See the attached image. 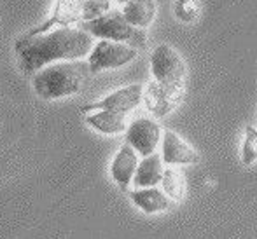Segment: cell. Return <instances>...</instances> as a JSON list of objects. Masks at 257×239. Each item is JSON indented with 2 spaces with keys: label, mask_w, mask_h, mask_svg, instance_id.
Here are the masks:
<instances>
[{
  "label": "cell",
  "mask_w": 257,
  "mask_h": 239,
  "mask_svg": "<svg viewBox=\"0 0 257 239\" xmlns=\"http://www.w3.org/2000/svg\"><path fill=\"white\" fill-rule=\"evenodd\" d=\"M93 48V37L81 28H54L34 37H18L14 53L18 67L25 75L32 77L46 65L56 61H74L88 56Z\"/></svg>",
  "instance_id": "6da1fadb"
},
{
  "label": "cell",
  "mask_w": 257,
  "mask_h": 239,
  "mask_svg": "<svg viewBox=\"0 0 257 239\" xmlns=\"http://www.w3.org/2000/svg\"><path fill=\"white\" fill-rule=\"evenodd\" d=\"M88 74V63H81L79 60L56 61L35 72L32 75V86L42 100H60L77 95Z\"/></svg>",
  "instance_id": "7a4b0ae2"
},
{
  "label": "cell",
  "mask_w": 257,
  "mask_h": 239,
  "mask_svg": "<svg viewBox=\"0 0 257 239\" xmlns=\"http://www.w3.org/2000/svg\"><path fill=\"white\" fill-rule=\"evenodd\" d=\"M81 30L96 37L100 41L124 42L135 49H140L147 44V35L142 28H135L124 20L121 11H108L95 20L82 21Z\"/></svg>",
  "instance_id": "3957f363"
},
{
  "label": "cell",
  "mask_w": 257,
  "mask_h": 239,
  "mask_svg": "<svg viewBox=\"0 0 257 239\" xmlns=\"http://www.w3.org/2000/svg\"><path fill=\"white\" fill-rule=\"evenodd\" d=\"M151 72L158 84L170 89H184L187 79V65L172 46L159 44L151 54Z\"/></svg>",
  "instance_id": "277c9868"
},
{
  "label": "cell",
  "mask_w": 257,
  "mask_h": 239,
  "mask_svg": "<svg viewBox=\"0 0 257 239\" xmlns=\"http://www.w3.org/2000/svg\"><path fill=\"white\" fill-rule=\"evenodd\" d=\"M88 58L89 74H100L105 70H114V68L126 67L137 60L139 49L124 44V42H112V41H100L93 44Z\"/></svg>",
  "instance_id": "5b68a950"
},
{
  "label": "cell",
  "mask_w": 257,
  "mask_h": 239,
  "mask_svg": "<svg viewBox=\"0 0 257 239\" xmlns=\"http://www.w3.org/2000/svg\"><path fill=\"white\" fill-rule=\"evenodd\" d=\"M161 135V126L151 117H139L126 126V143L144 157L154 154Z\"/></svg>",
  "instance_id": "8992f818"
},
{
  "label": "cell",
  "mask_w": 257,
  "mask_h": 239,
  "mask_svg": "<svg viewBox=\"0 0 257 239\" xmlns=\"http://www.w3.org/2000/svg\"><path fill=\"white\" fill-rule=\"evenodd\" d=\"M84 0H56L51 9V16L41 25L30 28L25 32L21 37H34V35H41L46 32H51L54 28H67L72 27L74 23L81 21V9Z\"/></svg>",
  "instance_id": "52a82bcc"
},
{
  "label": "cell",
  "mask_w": 257,
  "mask_h": 239,
  "mask_svg": "<svg viewBox=\"0 0 257 239\" xmlns=\"http://www.w3.org/2000/svg\"><path fill=\"white\" fill-rule=\"evenodd\" d=\"M142 93L144 86L142 84H130L126 88H121L117 91L110 93L100 101L91 105L82 107V112H95V110H115L122 112L128 115L133 108H137L142 103Z\"/></svg>",
  "instance_id": "ba28073f"
},
{
  "label": "cell",
  "mask_w": 257,
  "mask_h": 239,
  "mask_svg": "<svg viewBox=\"0 0 257 239\" xmlns=\"http://www.w3.org/2000/svg\"><path fill=\"white\" fill-rule=\"evenodd\" d=\"M182 95L184 89H170L153 81L144 88L142 101L154 117L161 119L173 112V108H177V105L182 100Z\"/></svg>",
  "instance_id": "9c48e42d"
},
{
  "label": "cell",
  "mask_w": 257,
  "mask_h": 239,
  "mask_svg": "<svg viewBox=\"0 0 257 239\" xmlns=\"http://www.w3.org/2000/svg\"><path fill=\"white\" fill-rule=\"evenodd\" d=\"M161 161L166 166H184V164H196L200 161L198 152L186 143L177 133L166 129L161 135Z\"/></svg>",
  "instance_id": "30bf717a"
},
{
  "label": "cell",
  "mask_w": 257,
  "mask_h": 239,
  "mask_svg": "<svg viewBox=\"0 0 257 239\" xmlns=\"http://www.w3.org/2000/svg\"><path fill=\"white\" fill-rule=\"evenodd\" d=\"M137 152L130 147L128 143H124L115 154L114 161L110 164V175L112 180L121 187L122 190H126L132 185L133 175H135L137 164H139V157Z\"/></svg>",
  "instance_id": "8fae6325"
},
{
  "label": "cell",
  "mask_w": 257,
  "mask_h": 239,
  "mask_svg": "<svg viewBox=\"0 0 257 239\" xmlns=\"http://www.w3.org/2000/svg\"><path fill=\"white\" fill-rule=\"evenodd\" d=\"M156 11L158 7L154 0H128L126 4H122L121 14L132 27L146 30L153 25Z\"/></svg>",
  "instance_id": "7c38bea8"
},
{
  "label": "cell",
  "mask_w": 257,
  "mask_h": 239,
  "mask_svg": "<svg viewBox=\"0 0 257 239\" xmlns=\"http://www.w3.org/2000/svg\"><path fill=\"white\" fill-rule=\"evenodd\" d=\"M163 169H165V164L161 161V155L156 154V152L151 155H146L137 164L132 183L135 187H139V189H142V187H156L159 183V180H161Z\"/></svg>",
  "instance_id": "4fadbf2b"
},
{
  "label": "cell",
  "mask_w": 257,
  "mask_h": 239,
  "mask_svg": "<svg viewBox=\"0 0 257 239\" xmlns=\"http://www.w3.org/2000/svg\"><path fill=\"white\" fill-rule=\"evenodd\" d=\"M126 117L128 115L115 110H95L86 117V124L91 126L95 131L103 135H119L126 131Z\"/></svg>",
  "instance_id": "5bb4252c"
},
{
  "label": "cell",
  "mask_w": 257,
  "mask_h": 239,
  "mask_svg": "<svg viewBox=\"0 0 257 239\" xmlns=\"http://www.w3.org/2000/svg\"><path fill=\"white\" fill-rule=\"evenodd\" d=\"M130 199L142 209L144 213H161L168 209L170 199L165 195V192L159 190L158 187H142L130 192Z\"/></svg>",
  "instance_id": "9a60e30c"
},
{
  "label": "cell",
  "mask_w": 257,
  "mask_h": 239,
  "mask_svg": "<svg viewBox=\"0 0 257 239\" xmlns=\"http://www.w3.org/2000/svg\"><path fill=\"white\" fill-rule=\"evenodd\" d=\"M161 185H163V192L168 199H173V201H180L186 194V180H184V175L180 173V169L173 168V166H168V168L163 169L161 175Z\"/></svg>",
  "instance_id": "2e32d148"
},
{
  "label": "cell",
  "mask_w": 257,
  "mask_h": 239,
  "mask_svg": "<svg viewBox=\"0 0 257 239\" xmlns=\"http://www.w3.org/2000/svg\"><path fill=\"white\" fill-rule=\"evenodd\" d=\"M173 16L182 23H193L201 13V6L198 0H175L172 6Z\"/></svg>",
  "instance_id": "e0dca14e"
},
{
  "label": "cell",
  "mask_w": 257,
  "mask_h": 239,
  "mask_svg": "<svg viewBox=\"0 0 257 239\" xmlns=\"http://www.w3.org/2000/svg\"><path fill=\"white\" fill-rule=\"evenodd\" d=\"M257 159V133L252 126L245 129V140L241 145V162L245 166H252Z\"/></svg>",
  "instance_id": "ac0fdd59"
},
{
  "label": "cell",
  "mask_w": 257,
  "mask_h": 239,
  "mask_svg": "<svg viewBox=\"0 0 257 239\" xmlns=\"http://www.w3.org/2000/svg\"><path fill=\"white\" fill-rule=\"evenodd\" d=\"M112 0H84L81 9V21H89L108 13Z\"/></svg>",
  "instance_id": "d6986e66"
},
{
  "label": "cell",
  "mask_w": 257,
  "mask_h": 239,
  "mask_svg": "<svg viewBox=\"0 0 257 239\" xmlns=\"http://www.w3.org/2000/svg\"><path fill=\"white\" fill-rule=\"evenodd\" d=\"M115 2H117V4H126L128 0H115Z\"/></svg>",
  "instance_id": "ffe728a7"
}]
</instances>
